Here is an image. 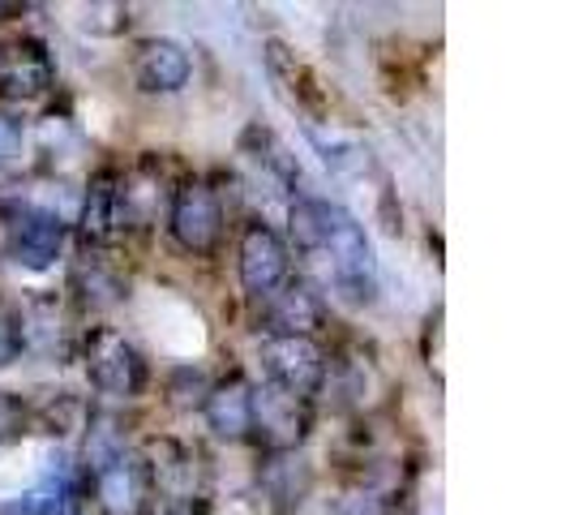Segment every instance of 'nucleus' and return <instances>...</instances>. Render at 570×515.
Returning <instances> with one entry per match:
<instances>
[{
    "label": "nucleus",
    "mask_w": 570,
    "mask_h": 515,
    "mask_svg": "<svg viewBox=\"0 0 570 515\" xmlns=\"http://www.w3.org/2000/svg\"><path fill=\"white\" fill-rule=\"evenodd\" d=\"M287 250L309 262L314 284L352 310H370L382 292V266L373 254L370 229L335 198L296 194L287 202Z\"/></svg>",
    "instance_id": "f257e3e1"
},
{
    "label": "nucleus",
    "mask_w": 570,
    "mask_h": 515,
    "mask_svg": "<svg viewBox=\"0 0 570 515\" xmlns=\"http://www.w3.org/2000/svg\"><path fill=\"white\" fill-rule=\"evenodd\" d=\"M73 361L82 366L86 387L108 404H138L150 391V361L138 343L108 322L82 327Z\"/></svg>",
    "instance_id": "f03ea898"
},
{
    "label": "nucleus",
    "mask_w": 570,
    "mask_h": 515,
    "mask_svg": "<svg viewBox=\"0 0 570 515\" xmlns=\"http://www.w3.org/2000/svg\"><path fill=\"white\" fill-rule=\"evenodd\" d=\"M69 220L57 206L39 198H4L0 202V258L13 271L48 275L69 250Z\"/></svg>",
    "instance_id": "7ed1b4c3"
},
{
    "label": "nucleus",
    "mask_w": 570,
    "mask_h": 515,
    "mask_svg": "<svg viewBox=\"0 0 570 515\" xmlns=\"http://www.w3.org/2000/svg\"><path fill=\"white\" fill-rule=\"evenodd\" d=\"M168 236L180 254L189 258H215L224 250V236H228V211H224V198L215 190L210 176H180L168 194Z\"/></svg>",
    "instance_id": "20e7f679"
},
{
    "label": "nucleus",
    "mask_w": 570,
    "mask_h": 515,
    "mask_svg": "<svg viewBox=\"0 0 570 515\" xmlns=\"http://www.w3.org/2000/svg\"><path fill=\"white\" fill-rule=\"evenodd\" d=\"M86 482V503L95 507V515H155L159 494H155V477L146 468L138 443L120 447L108 459L90 464L82 473Z\"/></svg>",
    "instance_id": "39448f33"
},
{
    "label": "nucleus",
    "mask_w": 570,
    "mask_h": 515,
    "mask_svg": "<svg viewBox=\"0 0 570 515\" xmlns=\"http://www.w3.org/2000/svg\"><path fill=\"white\" fill-rule=\"evenodd\" d=\"M317 404L287 396L271 382H254V417H249V443L257 456H296L314 438Z\"/></svg>",
    "instance_id": "423d86ee"
},
{
    "label": "nucleus",
    "mask_w": 570,
    "mask_h": 515,
    "mask_svg": "<svg viewBox=\"0 0 570 515\" xmlns=\"http://www.w3.org/2000/svg\"><path fill=\"white\" fill-rule=\"evenodd\" d=\"M257 370L262 382L279 387L287 396L314 400L326 387V370H331V348L322 340H301V336H262L257 340Z\"/></svg>",
    "instance_id": "0eeeda50"
},
{
    "label": "nucleus",
    "mask_w": 570,
    "mask_h": 515,
    "mask_svg": "<svg viewBox=\"0 0 570 515\" xmlns=\"http://www.w3.org/2000/svg\"><path fill=\"white\" fill-rule=\"evenodd\" d=\"M287 275H292V250H287L284 232L275 229L271 220H262V215H249L236 232V280H240V292L254 305H262Z\"/></svg>",
    "instance_id": "6e6552de"
},
{
    "label": "nucleus",
    "mask_w": 570,
    "mask_h": 515,
    "mask_svg": "<svg viewBox=\"0 0 570 515\" xmlns=\"http://www.w3.org/2000/svg\"><path fill=\"white\" fill-rule=\"evenodd\" d=\"M331 327V301L309 275H287L262 305H257V331L262 336H301L322 340Z\"/></svg>",
    "instance_id": "1a4fd4ad"
},
{
    "label": "nucleus",
    "mask_w": 570,
    "mask_h": 515,
    "mask_svg": "<svg viewBox=\"0 0 570 515\" xmlns=\"http://www.w3.org/2000/svg\"><path fill=\"white\" fill-rule=\"evenodd\" d=\"M69 229L78 232V250H116L125 241V202H120V168L116 164H99L86 176L82 198H78V215Z\"/></svg>",
    "instance_id": "9d476101"
},
{
    "label": "nucleus",
    "mask_w": 570,
    "mask_h": 515,
    "mask_svg": "<svg viewBox=\"0 0 570 515\" xmlns=\"http://www.w3.org/2000/svg\"><path fill=\"white\" fill-rule=\"evenodd\" d=\"M57 90V57L39 35H9L0 43V104H30Z\"/></svg>",
    "instance_id": "9b49d317"
},
{
    "label": "nucleus",
    "mask_w": 570,
    "mask_h": 515,
    "mask_svg": "<svg viewBox=\"0 0 570 515\" xmlns=\"http://www.w3.org/2000/svg\"><path fill=\"white\" fill-rule=\"evenodd\" d=\"M65 301L73 305V314H112L129 301V275L112 250H78L69 262Z\"/></svg>",
    "instance_id": "f8f14e48"
},
{
    "label": "nucleus",
    "mask_w": 570,
    "mask_h": 515,
    "mask_svg": "<svg viewBox=\"0 0 570 515\" xmlns=\"http://www.w3.org/2000/svg\"><path fill=\"white\" fill-rule=\"evenodd\" d=\"M22 310V336H27V352L35 357H48L52 366H65L73 352H78V314L73 305L65 301V292L57 288H39L35 297L18 301Z\"/></svg>",
    "instance_id": "ddd939ff"
},
{
    "label": "nucleus",
    "mask_w": 570,
    "mask_h": 515,
    "mask_svg": "<svg viewBox=\"0 0 570 515\" xmlns=\"http://www.w3.org/2000/svg\"><path fill=\"white\" fill-rule=\"evenodd\" d=\"M198 412L215 443H228V447L249 443V417H254V382H249V373L240 366L215 373L206 396H202Z\"/></svg>",
    "instance_id": "4468645a"
},
{
    "label": "nucleus",
    "mask_w": 570,
    "mask_h": 515,
    "mask_svg": "<svg viewBox=\"0 0 570 515\" xmlns=\"http://www.w3.org/2000/svg\"><path fill=\"white\" fill-rule=\"evenodd\" d=\"M262 65H266V78L279 90V99H284L292 113L305 116L309 129H314L317 120H326V90H322L314 69L296 57L292 43L266 39V43H262Z\"/></svg>",
    "instance_id": "2eb2a0df"
},
{
    "label": "nucleus",
    "mask_w": 570,
    "mask_h": 515,
    "mask_svg": "<svg viewBox=\"0 0 570 515\" xmlns=\"http://www.w3.org/2000/svg\"><path fill=\"white\" fill-rule=\"evenodd\" d=\"M129 74H134V86L142 95H180L185 86L194 82V57H189V48L180 39L150 35L134 48Z\"/></svg>",
    "instance_id": "dca6fc26"
},
{
    "label": "nucleus",
    "mask_w": 570,
    "mask_h": 515,
    "mask_svg": "<svg viewBox=\"0 0 570 515\" xmlns=\"http://www.w3.org/2000/svg\"><path fill=\"white\" fill-rule=\"evenodd\" d=\"M254 482L257 494L271 503V512L296 515L305 507V498H314L317 473L314 464L305 459V451H296V456H257Z\"/></svg>",
    "instance_id": "f3484780"
},
{
    "label": "nucleus",
    "mask_w": 570,
    "mask_h": 515,
    "mask_svg": "<svg viewBox=\"0 0 570 515\" xmlns=\"http://www.w3.org/2000/svg\"><path fill=\"white\" fill-rule=\"evenodd\" d=\"M236 150H240V159H245L266 185H275V194H287V202L296 198V194H305V190H301V164H296V155H292L284 138H279L275 129H266L262 120L245 125Z\"/></svg>",
    "instance_id": "a211bd4d"
},
{
    "label": "nucleus",
    "mask_w": 570,
    "mask_h": 515,
    "mask_svg": "<svg viewBox=\"0 0 570 515\" xmlns=\"http://www.w3.org/2000/svg\"><path fill=\"white\" fill-rule=\"evenodd\" d=\"M27 434H35V408L22 391H4L0 387V451L22 443Z\"/></svg>",
    "instance_id": "6ab92c4d"
},
{
    "label": "nucleus",
    "mask_w": 570,
    "mask_h": 515,
    "mask_svg": "<svg viewBox=\"0 0 570 515\" xmlns=\"http://www.w3.org/2000/svg\"><path fill=\"white\" fill-rule=\"evenodd\" d=\"M27 146H30V120L18 108H4L0 104V176L22 164Z\"/></svg>",
    "instance_id": "aec40b11"
},
{
    "label": "nucleus",
    "mask_w": 570,
    "mask_h": 515,
    "mask_svg": "<svg viewBox=\"0 0 570 515\" xmlns=\"http://www.w3.org/2000/svg\"><path fill=\"white\" fill-rule=\"evenodd\" d=\"M27 357V336H22V310L13 297L0 292V373L13 370Z\"/></svg>",
    "instance_id": "412c9836"
},
{
    "label": "nucleus",
    "mask_w": 570,
    "mask_h": 515,
    "mask_svg": "<svg viewBox=\"0 0 570 515\" xmlns=\"http://www.w3.org/2000/svg\"><path fill=\"white\" fill-rule=\"evenodd\" d=\"M206 387H210V378H206V370H198V366H180V370L168 373V400L176 404L180 412H198Z\"/></svg>",
    "instance_id": "4be33fe9"
},
{
    "label": "nucleus",
    "mask_w": 570,
    "mask_h": 515,
    "mask_svg": "<svg viewBox=\"0 0 570 515\" xmlns=\"http://www.w3.org/2000/svg\"><path fill=\"white\" fill-rule=\"evenodd\" d=\"M331 515H391V503L377 489L365 486V482H356V486H347L331 503Z\"/></svg>",
    "instance_id": "5701e85b"
},
{
    "label": "nucleus",
    "mask_w": 570,
    "mask_h": 515,
    "mask_svg": "<svg viewBox=\"0 0 570 515\" xmlns=\"http://www.w3.org/2000/svg\"><path fill=\"white\" fill-rule=\"evenodd\" d=\"M155 515H215V503H210V494H194V498H168V503H159Z\"/></svg>",
    "instance_id": "b1692460"
},
{
    "label": "nucleus",
    "mask_w": 570,
    "mask_h": 515,
    "mask_svg": "<svg viewBox=\"0 0 570 515\" xmlns=\"http://www.w3.org/2000/svg\"><path fill=\"white\" fill-rule=\"evenodd\" d=\"M22 13H30V4H0V22H13Z\"/></svg>",
    "instance_id": "393cba45"
}]
</instances>
